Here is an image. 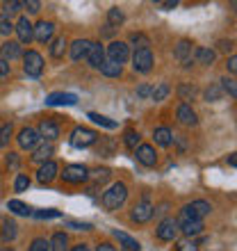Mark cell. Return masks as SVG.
Segmentation results:
<instances>
[{
	"label": "cell",
	"mask_w": 237,
	"mask_h": 251,
	"mask_svg": "<svg viewBox=\"0 0 237 251\" xmlns=\"http://www.w3.org/2000/svg\"><path fill=\"white\" fill-rule=\"evenodd\" d=\"M125 199H128V187H125V183H114V185L103 194V205H105L107 210H117V208H121V205L125 203Z\"/></svg>",
	"instance_id": "6da1fadb"
},
{
	"label": "cell",
	"mask_w": 237,
	"mask_h": 251,
	"mask_svg": "<svg viewBox=\"0 0 237 251\" xmlns=\"http://www.w3.org/2000/svg\"><path fill=\"white\" fill-rule=\"evenodd\" d=\"M210 210H212V205L208 201H191L180 212V222H201V217L210 215Z\"/></svg>",
	"instance_id": "7a4b0ae2"
},
{
	"label": "cell",
	"mask_w": 237,
	"mask_h": 251,
	"mask_svg": "<svg viewBox=\"0 0 237 251\" xmlns=\"http://www.w3.org/2000/svg\"><path fill=\"white\" fill-rule=\"evenodd\" d=\"M23 69H25L27 75H32V78H39L41 71H44V60H41V55L37 53V50H27L25 55H23Z\"/></svg>",
	"instance_id": "3957f363"
},
{
	"label": "cell",
	"mask_w": 237,
	"mask_h": 251,
	"mask_svg": "<svg viewBox=\"0 0 237 251\" xmlns=\"http://www.w3.org/2000/svg\"><path fill=\"white\" fill-rule=\"evenodd\" d=\"M132 69L137 73H148L153 69V53L151 48H142L132 55Z\"/></svg>",
	"instance_id": "277c9868"
},
{
	"label": "cell",
	"mask_w": 237,
	"mask_h": 251,
	"mask_svg": "<svg viewBox=\"0 0 237 251\" xmlns=\"http://www.w3.org/2000/svg\"><path fill=\"white\" fill-rule=\"evenodd\" d=\"M96 139H98V135L89 128H75L71 135V144L78 146V149H87V146L96 144Z\"/></svg>",
	"instance_id": "5b68a950"
},
{
	"label": "cell",
	"mask_w": 237,
	"mask_h": 251,
	"mask_svg": "<svg viewBox=\"0 0 237 251\" xmlns=\"http://www.w3.org/2000/svg\"><path fill=\"white\" fill-rule=\"evenodd\" d=\"M62 178H64L66 183H71V185H80V183H85V180L89 178V172H87V167H82V165H69L64 169V174H62Z\"/></svg>",
	"instance_id": "8992f818"
},
{
	"label": "cell",
	"mask_w": 237,
	"mask_h": 251,
	"mask_svg": "<svg viewBox=\"0 0 237 251\" xmlns=\"http://www.w3.org/2000/svg\"><path fill=\"white\" fill-rule=\"evenodd\" d=\"M107 55H110V62H117V64H123L130 57V50H128V44L123 41H112L107 46Z\"/></svg>",
	"instance_id": "52a82bcc"
},
{
	"label": "cell",
	"mask_w": 237,
	"mask_h": 251,
	"mask_svg": "<svg viewBox=\"0 0 237 251\" xmlns=\"http://www.w3.org/2000/svg\"><path fill=\"white\" fill-rule=\"evenodd\" d=\"M153 212H155V208H153L151 201H139V203H135V208H132V219L137 222V224H144V222H148V219L153 217Z\"/></svg>",
	"instance_id": "ba28073f"
},
{
	"label": "cell",
	"mask_w": 237,
	"mask_h": 251,
	"mask_svg": "<svg viewBox=\"0 0 237 251\" xmlns=\"http://www.w3.org/2000/svg\"><path fill=\"white\" fill-rule=\"evenodd\" d=\"M176 233H178V222L173 217L165 219V222H160V226H158V238L160 240L169 242V240L176 238Z\"/></svg>",
	"instance_id": "9c48e42d"
},
{
	"label": "cell",
	"mask_w": 237,
	"mask_h": 251,
	"mask_svg": "<svg viewBox=\"0 0 237 251\" xmlns=\"http://www.w3.org/2000/svg\"><path fill=\"white\" fill-rule=\"evenodd\" d=\"M53 32H55V23H53V21H39V23H37V27H34V39L41 41V44H46V41H50Z\"/></svg>",
	"instance_id": "30bf717a"
},
{
	"label": "cell",
	"mask_w": 237,
	"mask_h": 251,
	"mask_svg": "<svg viewBox=\"0 0 237 251\" xmlns=\"http://www.w3.org/2000/svg\"><path fill=\"white\" fill-rule=\"evenodd\" d=\"M39 132L34 130V128H23L19 132V144L21 149H34V146L39 144Z\"/></svg>",
	"instance_id": "8fae6325"
},
{
	"label": "cell",
	"mask_w": 237,
	"mask_h": 251,
	"mask_svg": "<svg viewBox=\"0 0 237 251\" xmlns=\"http://www.w3.org/2000/svg\"><path fill=\"white\" fill-rule=\"evenodd\" d=\"M16 34H19V39L23 41V44H30L34 37V27L32 23L27 21V16H21L19 23H16Z\"/></svg>",
	"instance_id": "7c38bea8"
},
{
	"label": "cell",
	"mask_w": 237,
	"mask_h": 251,
	"mask_svg": "<svg viewBox=\"0 0 237 251\" xmlns=\"http://www.w3.org/2000/svg\"><path fill=\"white\" fill-rule=\"evenodd\" d=\"M75 103H78V96L66 92H55L46 99V105H75Z\"/></svg>",
	"instance_id": "4fadbf2b"
},
{
	"label": "cell",
	"mask_w": 237,
	"mask_h": 251,
	"mask_svg": "<svg viewBox=\"0 0 237 251\" xmlns=\"http://www.w3.org/2000/svg\"><path fill=\"white\" fill-rule=\"evenodd\" d=\"M137 160L142 162V165H146V167H155V162H158L155 149H153V146H148V144L137 146Z\"/></svg>",
	"instance_id": "5bb4252c"
},
{
	"label": "cell",
	"mask_w": 237,
	"mask_h": 251,
	"mask_svg": "<svg viewBox=\"0 0 237 251\" xmlns=\"http://www.w3.org/2000/svg\"><path fill=\"white\" fill-rule=\"evenodd\" d=\"M87 60H89V64H92L94 69H100L103 62H105V50H103V46H100V44H92V46H89V53H87Z\"/></svg>",
	"instance_id": "9a60e30c"
},
{
	"label": "cell",
	"mask_w": 237,
	"mask_h": 251,
	"mask_svg": "<svg viewBox=\"0 0 237 251\" xmlns=\"http://www.w3.org/2000/svg\"><path fill=\"white\" fill-rule=\"evenodd\" d=\"M191 46H194V44L187 39H183L176 46V57L183 62V66H191Z\"/></svg>",
	"instance_id": "2e32d148"
},
{
	"label": "cell",
	"mask_w": 237,
	"mask_h": 251,
	"mask_svg": "<svg viewBox=\"0 0 237 251\" xmlns=\"http://www.w3.org/2000/svg\"><path fill=\"white\" fill-rule=\"evenodd\" d=\"M178 121H180V124L183 126H196V112H194V110H191L190 105H187V103H183V105H178Z\"/></svg>",
	"instance_id": "e0dca14e"
},
{
	"label": "cell",
	"mask_w": 237,
	"mask_h": 251,
	"mask_svg": "<svg viewBox=\"0 0 237 251\" xmlns=\"http://www.w3.org/2000/svg\"><path fill=\"white\" fill-rule=\"evenodd\" d=\"M89 46H92V41H89V39L73 41V46H71V60L80 62L82 57H87V53H89Z\"/></svg>",
	"instance_id": "ac0fdd59"
},
{
	"label": "cell",
	"mask_w": 237,
	"mask_h": 251,
	"mask_svg": "<svg viewBox=\"0 0 237 251\" xmlns=\"http://www.w3.org/2000/svg\"><path fill=\"white\" fill-rule=\"evenodd\" d=\"M55 176H57V165H55L53 160L44 162V165H41V169H39V174H37L39 183H50Z\"/></svg>",
	"instance_id": "d6986e66"
},
{
	"label": "cell",
	"mask_w": 237,
	"mask_h": 251,
	"mask_svg": "<svg viewBox=\"0 0 237 251\" xmlns=\"http://www.w3.org/2000/svg\"><path fill=\"white\" fill-rule=\"evenodd\" d=\"M39 137H46V139H57L59 137V128H57V124L55 121H50V119H44L41 121V126H39Z\"/></svg>",
	"instance_id": "ffe728a7"
},
{
	"label": "cell",
	"mask_w": 237,
	"mask_h": 251,
	"mask_svg": "<svg viewBox=\"0 0 237 251\" xmlns=\"http://www.w3.org/2000/svg\"><path fill=\"white\" fill-rule=\"evenodd\" d=\"M23 55V48H21V44H16V41H5L2 44V60H16V57H21Z\"/></svg>",
	"instance_id": "44dd1931"
},
{
	"label": "cell",
	"mask_w": 237,
	"mask_h": 251,
	"mask_svg": "<svg viewBox=\"0 0 237 251\" xmlns=\"http://www.w3.org/2000/svg\"><path fill=\"white\" fill-rule=\"evenodd\" d=\"M114 235H117V240L121 242V245L125 247L128 251H139V242L135 238H130L128 233H121V231H114Z\"/></svg>",
	"instance_id": "7402d4cb"
},
{
	"label": "cell",
	"mask_w": 237,
	"mask_h": 251,
	"mask_svg": "<svg viewBox=\"0 0 237 251\" xmlns=\"http://www.w3.org/2000/svg\"><path fill=\"white\" fill-rule=\"evenodd\" d=\"M121 64H117V62H103V66H100V73L103 75H107V78H118L121 75Z\"/></svg>",
	"instance_id": "603a6c76"
},
{
	"label": "cell",
	"mask_w": 237,
	"mask_h": 251,
	"mask_svg": "<svg viewBox=\"0 0 237 251\" xmlns=\"http://www.w3.org/2000/svg\"><path fill=\"white\" fill-rule=\"evenodd\" d=\"M180 231L185 235H198V233L203 231V222H180Z\"/></svg>",
	"instance_id": "cb8c5ba5"
},
{
	"label": "cell",
	"mask_w": 237,
	"mask_h": 251,
	"mask_svg": "<svg viewBox=\"0 0 237 251\" xmlns=\"http://www.w3.org/2000/svg\"><path fill=\"white\" fill-rule=\"evenodd\" d=\"M153 137H155V142H158L160 146H169L171 144V139H173V135H171L169 128H158V130L153 132Z\"/></svg>",
	"instance_id": "d4e9b609"
},
{
	"label": "cell",
	"mask_w": 237,
	"mask_h": 251,
	"mask_svg": "<svg viewBox=\"0 0 237 251\" xmlns=\"http://www.w3.org/2000/svg\"><path fill=\"white\" fill-rule=\"evenodd\" d=\"M196 60L201 64H212V62L217 60V53L210 50V48H196Z\"/></svg>",
	"instance_id": "484cf974"
},
{
	"label": "cell",
	"mask_w": 237,
	"mask_h": 251,
	"mask_svg": "<svg viewBox=\"0 0 237 251\" xmlns=\"http://www.w3.org/2000/svg\"><path fill=\"white\" fill-rule=\"evenodd\" d=\"M7 208L14 212V215H23V217H27V215H32V210L27 208L23 201H16V199H12L9 203H7Z\"/></svg>",
	"instance_id": "4316f807"
},
{
	"label": "cell",
	"mask_w": 237,
	"mask_h": 251,
	"mask_svg": "<svg viewBox=\"0 0 237 251\" xmlns=\"http://www.w3.org/2000/svg\"><path fill=\"white\" fill-rule=\"evenodd\" d=\"M89 119L94 121V124H98V126H103V128H117V121H112V119H107V117H103V114H98V112H89L87 114Z\"/></svg>",
	"instance_id": "83f0119b"
},
{
	"label": "cell",
	"mask_w": 237,
	"mask_h": 251,
	"mask_svg": "<svg viewBox=\"0 0 237 251\" xmlns=\"http://www.w3.org/2000/svg\"><path fill=\"white\" fill-rule=\"evenodd\" d=\"M50 155H53V146L44 144V146H39V149H37V153L32 155V160H34V162H48V160H50Z\"/></svg>",
	"instance_id": "f1b7e54d"
},
{
	"label": "cell",
	"mask_w": 237,
	"mask_h": 251,
	"mask_svg": "<svg viewBox=\"0 0 237 251\" xmlns=\"http://www.w3.org/2000/svg\"><path fill=\"white\" fill-rule=\"evenodd\" d=\"M16 228H19V226L14 224L12 219H5V222H2V240L9 242V240L16 238Z\"/></svg>",
	"instance_id": "f546056e"
},
{
	"label": "cell",
	"mask_w": 237,
	"mask_h": 251,
	"mask_svg": "<svg viewBox=\"0 0 237 251\" xmlns=\"http://www.w3.org/2000/svg\"><path fill=\"white\" fill-rule=\"evenodd\" d=\"M64 50H66V39H64V37L55 39L53 46H50V55H53L55 60H59V57H64Z\"/></svg>",
	"instance_id": "4dcf8cb0"
},
{
	"label": "cell",
	"mask_w": 237,
	"mask_h": 251,
	"mask_svg": "<svg viewBox=\"0 0 237 251\" xmlns=\"http://www.w3.org/2000/svg\"><path fill=\"white\" fill-rule=\"evenodd\" d=\"M48 245H50V251H66V235L64 233H55Z\"/></svg>",
	"instance_id": "1f68e13d"
},
{
	"label": "cell",
	"mask_w": 237,
	"mask_h": 251,
	"mask_svg": "<svg viewBox=\"0 0 237 251\" xmlns=\"http://www.w3.org/2000/svg\"><path fill=\"white\" fill-rule=\"evenodd\" d=\"M169 92H171V87L166 85V82H162V85H158L153 89L151 96H153V100H165L166 96H169Z\"/></svg>",
	"instance_id": "d6a6232c"
},
{
	"label": "cell",
	"mask_w": 237,
	"mask_h": 251,
	"mask_svg": "<svg viewBox=\"0 0 237 251\" xmlns=\"http://www.w3.org/2000/svg\"><path fill=\"white\" fill-rule=\"evenodd\" d=\"M139 132L137 130H125V135H123V142H125V146H128V149H137V144H139Z\"/></svg>",
	"instance_id": "836d02e7"
},
{
	"label": "cell",
	"mask_w": 237,
	"mask_h": 251,
	"mask_svg": "<svg viewBox=\"0 0 237 251\" xmlns=\"http://www.w3.org/2000/svg\"><path fill=\"white\" fill-rule=\"evenodd\" d=\"M107 21H110V25H118V23H123V12H121L118 7H112V9L107 12Z\"/></svg>",
	"instance_id": "e575fe53"
},
{
	"label": "cell",
	"mask_w": 237,
	"mask_h": 251,
	"mask_svg": "<svg viewBox=\"0 0 237 251\" xmlns=\"http://www.w3.org/2000/svg\"><path fill=\"white\" fill-rule=\"evenodd\" d=\"M27 187H30V178H27L25 174H19V176H16V183H14V190H16V192H25Z\"/></svg>",
	"instance_id": "d590c367"
},
{
	"label": "cell",
	"mask_w": 237,
	"mask_h": 251,
	"mask_svg": "<svg viewBox=\"0 0 237 251\" xmlns=\"http://www.w3.org/2000/svg\"><path fill=\"white\" fill-rule=\"evenodd\" d=\"M9 137H12V124H5L0 128V146L9 144Z\"/></svg>",
	"instance_id": "8d00e7d4"
},
{
	"label": "cell",
	"mask_w": 237,
	"mask_h": 251,
	"mask_svg": "<svg viewBox=\"0 0 237 251\" xmlns=\"http://www.w3.org/2000/svg\"><path fill=\"white\" fill-rule=\"evenodd\" d=\"M30 251H50V245H48L46 238H37V240H32Z\"/></svg>",
	"instance_id": "74e56055"
},
{
	"label": "cell",
	"mask_w": 237,
	"mask_h": 251,
	"mask_svg": "<svg viewBox=\"0 0 237 251\" xmlns=\"http://www.w3.org/2000/svg\"><path fill=\"white\" fill-rule=\"evenodd\" d=\"M130 41H132V44H137V50H142V48H148V39H146L144 34H139V32H132L130 34Z\"/></svg>",
	"instance_id": "f35d334b"
},
{
	"label": "cell",
	"mask_w": 237,
	"mask_h": 251,
	"mask_svg": "<svg viewBox=\"0 0 237 251\" xmlns=\"http://www.w3.org/2000/svg\"><path fill=\"white\" fill-rule=\"evenodd\" d=\"M14 30L12 21H9V16H5V14H0V34H9Z\"/></svg>",
	"instance_id": "ab89813d"
},
{
	"label": "cell",
	"mask_w": 237,
	"mask_h": 251,
	"mask_svg": "<svg viewBox=\"0 0 237 251\" xmlns=\"http://www.w3.org/2000/svg\"><path fill=\"white\" fill-rule=\"evenodd\" d=\"M221 87L231 94V99H235V96H237V87H235V80H233V78H224V80H221Z\"/></svg>",
	"instance_id": "60d3db41"
},
{
	"label": "cell",
	"mask_w": 237,
	"mask_h": 251,
	"mask_svg": "<svg viewBox=\"0 0 237 251\" xmlns=\"http://www.w3.org/2000/svg\"><path fill=\"white\" fill-rule=\"evenodd\" d=\"M205 99H208V100H219V99H221V87H219V85L208 87V92H205Z\"/></svg>",
	"instance_id": "b9f144b4"
},
{
	"label": "cell",
	"mask_w": 237,
	"mask_h": 251,
	"mask_svg": "<svg viewBox=\"0 0 237 251\" xmlns=\"http://www.w3.org/2000/svg\"><path fill=\"white\" fill-rule=\"evenodd\" d=\"M178 94H180V99L187 100V99H194V94H196V87H190V85H183L180 89H178Z\"/></svg>",
	"instance_id": "7bdbcfd3"
},
{
	"label": "cell",
	"mask_w": 237,
	"mask_h": 251,
	"mask_svg": "<svg viewBox=\"0 0 237 251\" xmlns=\"http://www.w3.org/2000/svg\"><path fill=\"white\" fill-rule=\"evenodd\" d=\"M39 219H53V217H62V212L59 210H39V212H34Z\"/></svg>",
	"instance_id": "ee69618b"
},
{
	"label": "cell",
	"mask_w": 237,
	"mask_h": 251,
	"mask_svg": "<svg viewBox=\"0 0 237 251\" xmlns=\"http://www.w3.org/2000/svg\"><path fill=\"white\" fill-rule=\"evenodd\" d=\"M176 251H198L196 242H190V240H183L180 245L176 247Z\"/></svg>",
	"instance_id": "f6af8a7d"
},
{
	"label": "cell",
	"mask_w": 237,
	"mask_h": 251,
	"mask_svg": "<svg viewBox=\"0 0 237 251\" xmlns=\"http://www.w3.org/2000/svg\"><path fill=\"white\" fill-rule=\"evenodd\" d=\"M21 7H23V2H16V0L5 2V16H9V14H14V12H19Z\"/></svg>",
	"instance_id": "bcb514c9"
},
{
	"label": "cell",
	"mask_w": 237,
	"mask_h": 251,
	"mask_svg": "<svg viewBox=\"0 0 237 251\" xmlns=\"http://www.w3.org/2000/svg\"><path fill=\"white\" fill-rule=\"evenodd\" d=\"M69 226H71V228H75V231H89V228H92V224H87V222H69Z\"/></svg>",
	"instance_id": "7dc6e473"
},
{
	"label": "cell",
	"mask_w": 237,
	"mask_h": 251,
	"mask_svg": "<svg viewBox=\"0 0 237 251\" xmlns=\"http://www.w3.org/2000/svg\"><path fill=\"white\" fill-rule=\"evenodd\" d=\"M23 7H25V9H27V12H30V14H37V12H39V2H37V0H27V2H23Z\"/></svg>",
	"instance_id": "c3c4849f"
},
{
	"label": "cell",
	"mask_w": 237,
	"mask_h": 251,
	"mask_svg": "<svg viewBox=\"0 0 237 251\" xmlns=\"http://www.w3.org/2000/svg\"><path fill=\"white\" fill-rule=\"evenodd\" d=\"M94 178L96 180H107L110 178V169H98V172H94Z\"/></svg>",
	"instance_id": "681fc988"
},
{
	"label": "cell",
	"mask_w": 237,
	"mask_h": 251,
	"mask_svg": "<svg viewBox=\"0 0 237 251\" xmlns=\"http://www.w3.org/2000/svg\"><path fill=\"white\" fill-rule=\"evenodd\" d=\"M151 92H153V89L148 85H142L137 89V96H139V99H146V96H151Z\"/></svg>",
	"instance_id": "f907efd6"
},
{
	"label": "cell",
	"mask_w": 237,
	"mask_h": 251,
	"mask_svg": "<svg viewBox=\"0 0 237 251\" xmlns=\"http://www.w3.org/2000/svg\"><path fill=\"white\" fill-rule=\"evenodd\" d=\"M178 2L176 0H166V2H158V7H162V9H173Z\"/></svg>",
	"instance_id": "816d5d0a"
},
{
	"label": "cell",
	"mask_w": 237,
	"mask_h": 251,
	"mask_svg": "<svg viewBox=\"0 0 237 251\" xmlns=\"http://www.w3.org/2000/svg\"><path fill=\"white\" fill-rule=\"evenodd\" d=\"M7 73H9V64L0 57V75H7Z\"/></svg>",
	"instance_id": "f5cc1de1"
},
{
	"label": "cell",
	"mask_w": 237,
	"mask_h": 251,
	"mask_svg": "<svg viewBox=\"0 0 237 251\" xmlns=\"http://www.w3.org/2000/svg\"><path fill=\"white\" fill-rule=\"evenodd\" d=\"M228 71H231V73L237 71V57H235V55H233L231 60H228Z\"/></svg>",
	"instance_id": "db71d44e"
},
{
	"label": "cell",
	"mask_w": 237,
	"mask_h": 251,
	"mask_svg": "<svg viewBox=\"0 0 237 251\" xmlns=\"http://www.w3.org/2000/svg\"><path fill=\"white\" fill-rule=\"evenodd\" d=\"M7 165H12V167L19 165V158H16V153H9V158H7Z\"/></svg>",
	"instance_id": "11a10c76"
},
{
	"label": "cell",
	"mask_w": 237,
	"mask_h": 251,
	"mask_svg": "<svg viewBox=\"0 0 237 251\" xmlns=\"http://www.w3.org/2000/svg\"><path fill=\"white\" fill-rule=\"evenodd\" d=\"M96 251H117L112 245H107V242H103V245H98V249Z\"/></svg>",
	"instance_id": "9f6ffc18"
},
{
	"label": "cell",
	"mask_w": 237,
	"mask_h": 251,
	"mask_svg": "<svg viewBox=\"0 0 237 251\" xmlns=\"http://www.w3.org/2000/svg\"><path fill=\"white\" fill-rule=\"evenodd\" d=\"M219 46H221V50H233V41H221Z\"/></svg>",
	"instance_id": "6f0895ef"
},
{
	"label": "cell",
	"mask_w": 237,
	"mask_h": 251,
	"mask_svg": "<svg viewBox=\"0 0 237 251\" xmlns=\"http://www.w3.org/2000/svg\"><path fill=\"white\" fill-rule=\"evenodd\" d=\"M71 251H89V247H87V245H78V247H73Z\"/></svg>",
	"instance_id": "680465c9"
}]
</instances>
